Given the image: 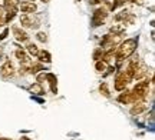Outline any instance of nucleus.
Here are the masks:
<instances>
[{"label":"nucleus","instance_id":"obj_32","mask_svg":"<svg viewBox=\"0 0 155 140\" xmlns=\"http://www.w3.org/2000/svg\"><path fill=\"white\" fill-rule=\"evenodd\" d=\"M0 140H12V139H0Z\"/></svg>","mask_w":155,"mask_h":140},{"label":"nucleus","instance_id":"obj_19","mask_svg":"<svg viewBox=\"0 0 155 140\" xmlns=\"http://www.w3.org/2000/svg\"><path fill=\"white\" fill-rule=\"evenodd\" d=\"M26 53H29L30 56H38L39 47L35 45V43H28V45H26Z\"/></svg>","mask_w":155,"mask_h":140},{"label":"nucleus","instance_id":"obj_31","mask_svg":"<svg viewBox=\"0 0 155 140\" xmlns=\"http://www.w3.org/2000/svg\"><path fill=\"white\" fill-rule=\"evenodd\" d=\"M42 2H43V3H48V2H50V0H42Z\"/></svg>","mask_w":155,"mask_h":140},{"label":"nucleus","instance_id":"obj_16","mask_svg":"<svg viewBox=\"0 0 155 140\" xmlns=\"http://www.w3.org/2000/svg\"><path fill=\"white\" fill-rule=\"evenodd\" d=\"M43 70V64L39 62V63H30L29 64V73L30 74H38Z\"/></svg>","mask_w":155,"mask_h":140},{"label":"nucleus","instance_id":"obj_15","mask_svg":"<svg viewBox=\"0 0 155 140\" xmlns=\"http://www.w3.org/2000/svg\"><path fill=\"white\" fill-rule=\"evenodd\" d=\"M109 33L111 34H116V36H122L125 33V26L124 24H114L109 27Z\"/></svg>","mask_w":155,"mask_h":140},{"label":"nucleus","instance_id":"obj_2","mask_svg":"<svg viewBox=\"0 0 155 140\" xmlns=\"http://www.w3.org/2000/svg\"><path fill=\"white\" fill-rule=\"evenodd\" d=\"M150 84H151V79L150 80H144V82H139L137 83V86L129 92L131 96V103H139V101H144L148 97L150 93Z\"/></svg>","mask_w":155,"mask_h":140},{"label":"nucleus","instance_id":"obj_3","mask_svg":"<svg viewBox=\"0 0 155 140\" xmlns=\"http://www.w3.org/2000/svg\"><path fill=\"white\" fill-rule=\"evenodd\" d=\"M134 70H131L129 67H127L125 70H121V72L116 74L115 77V90L118 92H122V90L127 89V86L134 80Z\"/></svg>","mask_w":155,"mask_h":140},{"label":"nucleus","instance_id":"obj_9","mask_svg":"<svg viewBox=\"0 0 155 140\" xmlns=\"http://www.w3.org/2000/svg\"><path fill=\"white\" fill-rule=\"evenodd\" d=\"M19 9L22 10L23 14H33L38 10V6L33 2H22V3H19Z\"/></svg>","mask_w":155,"mask_h":140},{"label":"nucleus","instance_id":"obj_33","mask_svg":"<svg viewBox=\"0 0 155 140\" xmlns=\"http://www.w3.org/2000/svg\"><path fill=\"white\" fill-rule=\"evenodd\" d=\"M29 2H35V0H29Z\"/></svg>","mask_w":155,"mask_h":140},{"label":"nucleus","instance_id":"obj_11","mask_svg":"<svg viewBox=\"0 0 155 140\" xmlns=\"http://www.w3.org/2000/svg\"><path fill=\"white\" fill-rule=\"evenodd\" d=\"M15 56H16V59H19L22 62V64H30L32 63V60L29 59V54L26 53V50H23L22 47L15 50Z\"/></svg>","mask_w":155,"mask_h":140},{"label":"nucleus","instance_id":"obj_10","mask_svg":"<svg viewBox=\"0 0 155 140\" xmlns=\"http://www.w3.org/2000/svg\"><path fill=\"white\" fill-rule=\"evenodd\" d=\"M148 74V67H147V64L144 63H139V66L135 70H134V80H141V79H144L145 76Z\"/></svg>","mask_w":155,"mask_h":140},{"label":"nucleus","instance_id":"obj_26","mask_svg":"<svg viewBox=\"0 0 155 140\" xmlns=\"http://www.w3.org/2000/svg\"><path fill=\"white\" fill-rule=\"evenodd\" d=\"M36 39H38L39 42H42V43H46V42H48V34L45 33V32H39V33L36 34Z\"/></svg>","mask_w":155,"mask_h":140},{"label":"nucleus","instance_id":"obj_20","mask_svg":"<svg viewBox=\"0 0 155 140\" xmlns=\"http://www.w3.org/2000/svg\"><path fill=\"white\" fill-rule=\"evenodd\" d=\"M106 67H108V63H105L104 60H98V62H95V69H96V72L105 73Z\"/></svg>","mask_w":155,"mask_h":140},{"label":"nucleus","instance_id":"obj_6","mask_svg":"<svg viewBox=\"0 0 155 140\" xmlns=\"http://www.w3.org/2000/svg\"><path fill=\"white\" fill-rule=\"evenodd\" d=\"M108 17V10L105 7H101V9H96L92 14V27H99L104 24L105 19Z\"/></svg>","mask_w":155,"mask_h":140},{"label":"nucleus","instance_id":"obj_12","mask_svg":"<svg viewBox=\"0 0 155 140\" xmlns=\"http://www.w3.org/2000/svg\"><path fill=\"white\" fill-rule=\"evenodd\" d=\"M147 110V104H145L144 101H139V103H135L132 107H131V114L132 116H138V114H141L142 112H145Z\"/></svg>","mask_w":155,"mask_h":140},{"label":"nucleus","instance_id":"obj_24","mask_svg":"<svg viewBox=\"0 0 155 140\" xmlns=\"http://www.w3.org/2000/svg\"><path fill=\"white\" fill-rule=\"evenodd\" d=\"M125 2L127 0H115V3H111V7H109V10L111 11H114V10H116L119 6H124L125 5Z\"/></svg>","mask_w":155,"mask_h":140},{"label":"nucleus","instance_id":"obj_13","mask_svg":"<svg viewBox=\"0 0 155 140\" xmlns=\"http://www.w3.org/2000/svg\"><path fill=\"white\" fill-rule=\"evenodd\" d=\"M46 82H49L50 90H52L53 93H56V92H58V80H56V76L53 73H48V74H46Z\"/></svg>","mask_w":155,"mask_h":140},{"label":"nucleus","instance_id":"obj_29","mask_svg":"<svg viewBox=\"0 0 155 140\" xmlns=\"http://www.w3.org/2000/svg\"><path fill=\"white\" fill-rule=\"evenodd\" d=\"M102 3V0H89V5H99Z\"/></svg>","mask_w":155,"mask_h":140},{"label":"nucleus","instance_id":"obj_8","mask_svg":"<svg viewBox=\"0 0 155 140\" xmlns=\"http://www.w3.org/2000/svg\"><path fill=\"white\" fill-rule=\"evenodd\" d=\"M12 33H13V36H15V39L17 42H22V43L29 42V34L20 26H12Z\"/></svg>","mask_w":155,"mask_h":140},{"label":"nucleus","instance_id":"obj_17","mask_svg":"<svg viewBox=\"0 0 155 140\" xmlns=\"http://www.w3.org/2000/svg\"><path fill=\"white\" fill-rule=\"evenodd\" d=\"M29 92H30V93H33V95H43L45 93L42 84H39V83L30 84V86H29Z\"/></svg>","mask_w":155,"mask_h":140},{"label":"nucleus","instance_id":"obj_18","mask_svg":"<svg viewBox=\"0 0 155 140\" xmlns=\"http://www.w3.org/2000/svg\"><path fill=\"white\" fill-rule=\"evenodd\" d=\"M124 93H121L119 95V97H118V100L121 101V103H124V104H131V96H129V90H122Z\"/></svg>","mask_w":155,"mask_h":140},{"label":"nucleus","instance_id":"obj_21","mask_svg":"<svg viewBox=\"0 0 155 140\" xmlns=\"http://www.w3.org/2000/svg\"><path fill=\"white\" fill-rule=\"evenodd\" d=\"M99 92L102 96H105V97H111V92H109V87H108V84L104 82V83L99 84Z\"/></svg>","mask_w":155,"mask_h":140},{"label":"nucleus","instance_id":"obj_27","mask_svg":"<svg viewBox=\"0 0 155 140\" xmlns=\"http://www.w3.org/2000/svg\"><path fill=\"white\" fill-rule=\"evenodd\" d=\"M5 9L3 7H0V26H3L5 24Z\"/></svg>","mask_w":155,"mask_h":140},{"label":"nucleus","instance_id":"obj_14","mask_svg":"<svg viewBox=\"0 0 155 140\" xmlns=\"http://www.w3.org/2000/svg\"><path fill=\"white\" fill-rule=\"evenodd\" d=\"M36 57H38V60L40 63H50L52 62V56H50V53L48 50H39Z\"/></svg>","mask_w":155,"mask_h":140},{"label":"nucleus","instance_id":"obj_7","mask_svg":"<svg viewBox=\"0 0 155 140\" xmlns=\"http://www.w3.org/2000/svg\"><path fill=\"white\" fill-rule=\"evenodd\" d=\"M15 73H16V69L13 66V63L10 60H6L2 66H0V76L3 79H10L15 76Z\"/></svg>","mask_w":155,"mask_h":140},{"label":"nucleus","instance_id":"obj_23","mask_svg":"<svg viewBox=\"0 0 155 140\" xmlns=\"http://www.w3.org/2000/svg\"><path fill=\"white\" fill-rule=\"evenodd\" d=\"M102 56H104V50H102L101 47H98V49L94 51V60H95V62L102 60Z\"/></svg>","mask_w":155,"mask_h":140},{"label":"nucleus","instance_id":"obj_30","mask_svg":"<svg viewBox=\"0 0 155 140\" xmlns=\"http://www.w3.org/2000/svg\"><path fill=\"white\" fill-rule=\"evenodd\" d=\"M128 2H131V3H135V5H142V2H144V0H128Z\"/></svg>","mask_w":155,"mask_h":140},{"label":"nucleus","instance_id":"obj_22","mask_svg":"<svg viewBox=\"0 0 155 140\" xmlns=\"http://www.w3.org/2000/svg\"><path fill=\"white\" fill-rule=\"evenodd\" d=\"M129 13H131L129 10H121L115 17H114V20H115V22H124V19H125Z\"/></svg>","mask_w":155,"mask_h":140},{"label":"nucleus","instance_id":"obj_4","mask_svg":"<svg viewBox=\"0 0 155 140\" xmlns=\"http://www.w3.org/2000/svg\"><path fill=\"white\" fill-rule=\"evenodd\" d=\"M119 43H121V36L108 33L101 39V49L104 51L112 50V49H115L116 46H119Z\"/></svg>","mask_w":155,"mask_h":140},{"label":"nucleus","instance_id":"obj_1","mask_svg":"<svg viewBox=\"0 0 155 140\" xmlns=\"http://www.w3.org/2000/svg\"><path fill=\"white\" fill-rule=\"evenodd\" d=\"M137 46H138V42L135 39H127L121 42L119 46H118V49H115V57L118 62H122V60H125L128 57H131L134 54V51L137 50Z\"/></svg>","mask_w":155,"mask_h":140},{"label":"nucleus","instance_id":"obj_5","mask_svg":"<svg viewBox=\"0 0 155 140\" xmlns=\"http://www.w3.org/2000/svg\"><path fill=\"white\" fill-rule=\"evenodd\" d=\"M20 20V27H26V29H38L40 26V20L35 14H22L19 17Z\"/></svg>","mask_w":155,"mask_h":140},{"label":"nucleus","instance_id":"obj_28","mask_svg":"<svg viewBox=\"0 0 155 140\" xmlns=\"http://www.w3.org/2000/svg\"><path fill=\"white\" fill-rule=\"evenodd\" d=\"M7 34H9V29L6 27L5 30L2 32V34H0V42H2V40H5L6 37H7Z\"/></svg>","mask_w":155,"mask_h":140},{"label":"nucleus","instance_id":"obj_25","mask_svg":"<svg viewBox=\"0 0 155 140\" xmlns=\"http://www.w3.org/2000/svg\"><path fill=\"white\" fill-rule=\"evenodd\" d=\"M43 82H46V73H45V72L38 73V74H36V83L42 84Z\"/></svg>","mask_w":155,"mask_h":140}]
</instances>
